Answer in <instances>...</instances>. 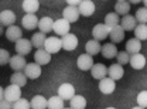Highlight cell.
Listing matches in <instances>:
<instances>
[{
  "label": "cell",
  "instance_id": "6da1fadb",
  "mask_svg": "<svg viewBox=\"0 0 147 109\" xmlns=\"http://www.w3.org/2000/svg\"><path fill=\"white\" fill-rule=\"evenodd\" d=\"M0 95H1V99L4 98L6 101L14 104L16 101H18L21 98V87L14 85V84H10L6 89L0 88Z\"/></svg>",
  "mask_w": 147,
  "mask_h": 109
},
{
  "label": "cell",
  "instance_id": "7a4b0ae2",
  "mask_svg": "<svg viewBox=\"0 0 147 109\" xmlns=\"http://www.w3.org/2000/svg\"><path fill=\"white\" fill-rule=\"evenodd\" d=\"M69 30H71V23L68 21V20H65V18H58V20H55L54 21V33L57 36H67L68 33H69Z\"/></svg>",
  "mask_w": 147,
  "mask_h": 109
},
{
  "label": "cell",
  "instance_id": "3957f363",
  "mask_svg": "<svg viewBox=\"0 0 147 109\" xmlns=\"http://www.w3.org/2000/svg\"><path fill=\"white\" fill-rule=\"evenodd\" d=\"M44 48H45L50 54H57V53L62 48V40L55 36L47 37V41H45Z\"/></svg>",
  "mask_w": 147,
  "mask_h": 109
},
{
  "label": "cell",
  "instance_id": "277c9868",
  "mask_svg": "<svg viewBox=\"0 0 147 109\" xmlns=\"http://www.w3.org/2000/svg\"><path fill=\"white\" fill-rule=\"evenodd\" d=\"M76 65H78V68H79L81 71H89V70H92V67L95 65V62H93L92 55H89L88 53H85V54H81L78 57Z\"/></svg>",
  "mask_w": 147,
  "mask_h": 109
},
{
  "label": "cell",
  "instance_id": "5b68a950",
  "mask_svg": "<svg viewBox=\"0 0 147 109\" xmlns=\"http://www.w3.org/2000/svg\"><path fill=\"white\" fill-rule=\"evenodd\" d=\"M116 89V82H115V79H112V78H102L100 81H99V91L102 92V93H105V95H110V93H113Z\"/></svg>",
  "mask_w": 147,
  "mask_h": 109
},
{
  "label": "cell",
  "instance_id": "8992f818",
  "mask_svg": "<svg viewBox=\"0 0 147 109\" xmlns=\"http://www.w3.org/2000/svg\"><path fill=\"white\" fill-rule=\"evenodd\" d=\"M109 34H110V28L105 23H103V24H96V26L92 28V36H93L95 40H98V41L105 40Z\"/></svg>",
  "mask_w": 147,
  "mask_h": 109
},
{
  "label": "cell",
  "instance_id": "52a82bcc",
  "mask_svg": "<svg viewBox=\"0 0 147 109\" xmlns=\"http://www.w3.org/2000/svg\"><path fill=\"white\" fill-rule=\"evenodd\" d=\"M58 95L64 99V101H71L74 96H75V88L74 85L65 82V84H61L58 87Z\"/></svg>",
  "mask_w": 147,
  "mask_h": 109
},
{
  "label": "cell",
  "instance_id": "ba28073f",
  "mask_svg": "<svg viewBox=\"0 0 147 109\" xmlns=\"http://www.w3.org/2000/svg\"><path fill=\"white\" fill-rule=\"evenodd\" d=\"M14 48H16V53H17V54L27 55V54H30V51H31V48H33V43H31V40L20 38L17 43H16Z\"/></svg>",
  "mask_w": 147,
  "mask_h": 109
},
{
  "label": "cell",
  "instance_id": "9c48e42d",
  "mask_svg": "<svg viewBox=\"0 0 147 109\" xmlns=\"http://www.w3.org/2000/svg\"><path fill=\"white\" fill-rule=\"evenodd\" d=\"M41 72H42L41 71V65L37 64V62H28L26 65V68H24V74L27 75L28 79H37V78H40Z\"/></svg>",
  "mask_w": 147,
  "mask_h": 109
},
{
  "label": "cell",
  "instance_id": "30bf717a",
  "mask_svg": "<svg viewBox=\"0 0 147 109\" xmlns=\"http://www.w3.org/2000/svg\"><path fill=\"white\" fill-rule=\"evenodd\" d=\"M76 47H78V37L75 34L68 33L67 36L62 37V48L65 51H74Z\"/></svg>",
  "mask_w": 147,
  "mask_h": 109
},
{
  "label": "cell",
  "instance_id": "8fae6325",
  "mask_svg": "<svg viewBox=\"0 0 147 109\" xmlns=\"http://www.w3.org/2000/svg\"><path fill=\"white\" fill-rule=\"evenodd\" d=\"M79 16H81V13H79V10H78L76 6H67V7L62 10V17L65 18V20H68L69 23L78 21Z\"/></svg>",
  "mask_w": 147,
  "mask_h": 109
},
{
  "label": "cell",
  "instance_id": "7c38bea8",
  "mask_svg": "<svg viewBox=\"0 0 147 109\" xmlns=\"http://www.w3.org/2000/svg\"><path fill=\"white\" fill-rule=\"evenodd\" d=\"M78 10L81 13V16H85V17H89L95 13L96 7H95V3L92 0H82V3L78 6Z\"/></svg>",
  "mask_w": 147,
  "mask_h": 109
},
{
  "label": "cell",
  "instance_id": "4fadbf2b",
  "mask_svg": "<svg viewBox=\"0 0 147 109\" xmlns=\"http://www.w3.org/2000/svg\"><path fill=\"white\" fill-rule=\"evenodd\" d=\"M38 23H40V20L33 13H26V16L21 18V24L27 30H34V28H37L38 27Z\"/></svg>",
  "mask_w": 147,
  "mask_h": 109
},
{
  "label": "cell",
  "instance_id": "5bb4252c",
  "mask_svg": "<svg viewBox=\"0 0 147 109\" xmlns=\"http://www.w3.org/2000/svg\"><path fill=\"white\" fill-rule=\"evenodd\" d=\"M9 64H10V67H11L13 71H24V68H26V65H27L24 55H20V54L13 55Z\"/></svg>",
  "mask_w": 147,
  "mask_h": 109
},
{
  "label": "cell",
  "instance_id": "9a60e30c",
  "mask_svg": "<svg viewBox=\"0 0 147 109\" xmlns=\"http://www.w3.org/2000/svg\"><path fill=\"white\" fill-rule=\"evenodd\" d=\"M6 38H7L9 41L17 43L20 38H23L21 28H20L18 26H10V27H7V30H6Z\"/></svg>",
  "mask_w": 147,
  "mask_h": 109
},
{
  "label": "cell",
  "instance_id": "2e32d148",
  "mask_svg": "<svg viewBox=\"0 0 147 109\" xmlns=\"http://www.w3.org/2000/svg\"><path fill=\"white\" fill-rule=\"evenodd\" d=\"M34 61L37 64H40V65H47L51 61V54L45 48H40V50H37L36 54H34Z\"/></svg>",
  "mask_w": 147,
  "mask_h": 109
},
{
  "label": "cell",
  "instance_id": "e0dca14e",
  "mask_svg": "<svg viewBox=\"0 0 147 109\" xmlns=\"http://www.w3.org/2000/svg\"><path fill=\"white\" fill-rule=\"evenodd\" d=\"M54 21L51 17H41L40 18V23H38V28H40V31L41 33H51V31H54Z\"/></svg>",
  "mask_w": 147,
  "mask_h": 109
},
{
  "label": "cell",
  "instance_id": "ac0fdd59",
  "mask_svg": "<svg viewBox=\"0 0 147 109\" xmlns=\"http://www.w3.org/2000/svg\"><path fill=\"white\" fill-rule=\"evenodd\" d=\"M130 65H131V68H134V70H143V68L146 67V57L142 54V53L131 54Z\"/></svg>",
  "mask_w": 147,
  "mask_h": 109
},
{
  "label": "cell",
  "instance_id": "d6986e66",
  "mask_svg": "<svg viewBox=\"0 0 147 109\" xmlns=\"http://www.w3.org/2000/svg\"><path fill=\"white\" fill-rule=\"evenodd\" d=\"M92 72V77L95 78V79H102V78H105L106 75H108V68H106V65H103L102 62H96L93 67H92L91 70Z\"/></svg>",
  "mask_w": 147,
  "mask_h": 109
},
{
  "label": "cell",
  "instance_id": "ffe728a7",
  "mask_svg": "<svg viewBox=\"0 0 147 109\" xmlns=\"http://www.w3.org/2000/svg\"><path fill=\"white\" fill-rule=\"evenodd\" d=\"M120 26L125 28V31H134V28L137 27V20L134 16H130V14H126L123 16V18L120 20Z\"/></svg>",
  "mask_w": 147,
  "mask_h": 109
},
{
  "label": "cell",
  "instance_id": "44dd1931",
  "mask_svg": "<svg viewBox=\"0 0 147 109\" xmlns=\"http://www.w3.org/2000/svg\"><path fill=\"white\" fill-rule=\"evenodd\" d=\"M0 21H1V26H14V21H16V14L14 12L11 10H3L0 13Z\"/></svg>",
  "mask_w": 147,
  "mask_h": 109
},
{
  "label": "cell",
  "instance_id": "7402d4cb",
  "mask_svg": "<svg viewBox=\"0 0 147 109\" xmlns=\"http://www.w3.org/2000/svg\"><path fill=\"white\" fill-rule=\"evenodd\" d=\"M108 75H109L112 79L119 81L120 78H123L125 70H123V67L120 64H113V65H110L109 68H108Z\"/></svg>",
  "mask_w": 147,
  "mask_h": 109
},
{
  "label": "cell",
  "instance_id": "603a6c76",
  "mask_svg": "<svg viewBox=\"0 0 147 109\" xmlns=\"http://www.w3.org/2000/svg\"><path fill=\"white\" fill-rule=\"evenodd\" d=\"M110 40H112V43H120V41H123V38H125V28L119 24V26H116V27H113V28H110Z\"/></svg>",
  "mask_w": 147,
  "mask_h": 109
},
{
  "label": "cell",
  "instance_id": "cb8c5ba5",
  "mask_svg": "<svg viewBox=\"0 0 147 109\" xmlns=\"http://www.w3.org/2000/svg\"><path fill=\"white\" fill-rule=\"evenodd\" d=\"M102 51V45L99 44L98 40H89L86 44H85V53H88L89 55H96Z\"/></svg>",
  "mask_w": 147,
  "mask_h": 109
},
{
  "label": "cell",
  "instance_id": "d4e9b609",
  "mask_svg": "<svg viewBox=\"0 0 147 109\" xmlns=\"http://www.w3.org/2000/svg\"><path fill=\"white\" fill-rule=\"evenodd\" d=\"M30 102H31V109H48V99H45L42 95L33 96Z\"/></svg>",
  "mask_w": 147,
  "mask_h": 109
},
{
  "label": "cell",
  "instance_id": "484cf974",
  "mask_svg": "<svg viewBox=\"0 0 147 109\" xmlns=\"http://www.w3.org/2000/svg\"><path fill=\"white\" fill-rule=\"evenodd\" d=\"M140 50H142V41L137 40L136 37L130 38L126 43V51L129 54H137V53H140Z\"/></svg>",
  "mask_w": 147,
  "mask_h": 109
},
{
  "label": "cell",
  "instance_id": "4316f807",
  "mask_svg": "<svg viewBox=\"0 0 147 109\" xmlns=\"http://www.w3.org/2000/svg\"><path fill=\"white\" fill-rule=\"evenodd\" d=\"M45 41H47V34L45 33H34L31 37V43H33V47H36L37 50L40 48H44L45 45Z\"/></svg>",
  "mask_w": 147,
  "mask_h": 109
},
{
  "label": "cell",
  "instance_id": "83f0119b",
  "mask_svg": "<svg viewBox=\"0 0 147 109\" xmlns=\"http://www.w3.org/2000/svg\"><path fill=\"white\" fill-rule=\"evenodd\" d=\"M10 82L18 87H24L27 84V75L24 71H14V74L10 77Z\"/></svg>",
  "mask_w": 147,
  "mask_h": 109
},
{
  "label": "cell",
  "instance_id": "f1b7e54d",
  "mask_svg": "<svg viewBox=\"0 0 147 109\" xmlns=\"http://www.w3.org/2000/svg\"><path fill=\"white\" fill-rule=\"evenodd\" d=\"M102 55L105 57V58H108V60H110V58H115V57H117V48H116V45L113 44V43H110V44H105L103 47H102Z\"/></svg>",
  "mask_w": 147,
  "mask_h": 109
},
{
  "label": "cell",
  "instance_id": "f546056e",
  "mask_svg": "<svg viewBox=\"0 0 147 109\" xmlns=\"http://www.w3.org/2000/svg\"><path fill=\"white\" fill-rule=\"evenodd\" d=\"M130 12V3L127 0H122V1H116L115 4V13H117L119 16H126Z\"/></svg>",
  "mask_w": 147,
  "mask_h": 109
},
{
  "label": "cell",
  "instance_id": "4dcf8cb0",
  "mask_svg": "<svg viewBox=\"0 0 147 109\" xmlns=\"http://www.w3.org/2000/svg\"><path fill=\"white\" fill-rule=\"evenodd\" d=\"M38 9H40V1L38 0H23V10L26 13L36 14V12Z\"/></svg>",
  "mask_w": 147,
  "mask_h": 109
},
{
  "label": "cell",
  "instance_id": "1f68e13d",
  "mask_svg": "<svg viewBox=\"0 0 147 109\" xmlns=\"http://www.w3.org/2000/svg\"><path fill=\"white\" fill-rule=\"evenodd\" d=\"M69 105L72 109H85L86 108V99L82 95H75L69 101Z\"/></svg>",
  "mask_w": 147,
  "mask_h": 109
},
{
  "label": "cell",
  "instance_id": "d6a6232c",
  "mask_svg": "<svg viewBox=\"0 0 147 109\" xmlns=\"http://www.w3.org/2000/svg\"><path fill=\"white\" fill-rule=\"evenodd\" d=\"M48 109H64V99L57 95L48 99Z\"/></svg>",
  "mask_w": 147,
  "mask_h": 109
},
{
  "label": "cell",
  "instance_id": "836d02e7",
  "mask_svg": "<svg viewBox=\"0 0 147 109\" xmlns=\"http://www.w3.org/2000/svg\"><path fill=\"white\" fill-rule=\"evenodd\" d=\"M119 14L117 13H108L105 16V24L109 27V28H113L116 26H119Z\"/></svg>",
  "mask_w": 147,
  "mask_h": 109
},
{
  "label": "cell",
  "instance_id": "e575fe53",
  "mask_svg": "<svg viewBox=\"0 0 147 109\" xmlns=\"http://www.w3.org/2000/svg\"><path fill=\"white\" fill-rule=\"evenodd\" d=\"M134 36L140 41L147 40V24H137V27L134 28Z\"/></svg>",
  "mask_w": 147,
  "mask_h": 109
},
{
  "label": "cell",
  "instance_id": "d590c367",
  "mask_svg": "<svg viewBox=\"0 0 147 109\" xmlns=\"http://www.w3.org/2000/svg\"><path fill=\"white\" fill-rule=\"evenodd\" d=\"M136 20L139 21V24H147V7H142L136 12Z\"/></svg>",
  "mask_w": 147,
  "mask_h": 109
},
{
  "label": "cell",
  "instance_id": "8d00e7d4",
  "mask_svg": "<svg viewBox=\"0 0 147 109\" xmlns=\"http://www.w3.org/2000/svg\"><path fill=\"white\" fill-rule=\"evenodd\" d=\"M117 64L120 65H126V64H130V58H131V54H129L127 51H119L117 54Z\"/></svg>",
  "mask_w": 147,
  "mask_h": 109
},
{
  "label": "cell",
  "instance_id": "74e56055",
  "mask_svg": "<svg viewBox=\"0 0 147 109\" xmlns=\"http://www.w3.org/2000/svg\"><path fill=\"white\" fill-rule=\"evenodd\" d=\"M13 109H31V102H28L24 98H20L13 104Z\"/></svg>",
  "mask_w": 147,
  "mask_h": 109
},
{
  "label": "cell",
  "instance_id": "f35d334b",
  "mask_svg": "<svg viewBox=\"0 0 147 109\" xmlns=\"http://www.w3.org/2000/svg\"><path fill=\"white\" fill-rule=\"evenodd\" d=\"M136 102L139 106L142 108H147V91H142L137 93V98H136Z\"/></svg>",
  "mask_w": 147,
  "mask_h": 109
},
{
  "label": "cell",
  "instance_id": "ab89813d",
  "mask_svg": "<svg viewBox=\"0 0 147 109\" xmlns=\"http://www.w3.org/2000/svg\"><path fill=\"white\" fill-rule=\"evenodd\" d=\"M10 60H11L10 53H9L7 50L1 48V50H0V64H1V65H6V64L10 62Z\"/></svg>",
  "mask_w": 147,
  "mask_h": 109
},
{
  "label": "cell",
  "instance_id": "60d3db41",
  "mask_svg": "<svg viewBox=\"0 0 147 109\" xmlns=\"http://www.w3.org/2000/svg\"><path fill=\"white\" fill-rule=\"evenodd\" d=\"M0 109H13V104L11 102H9V101H6L4 98L0 101Z\"/></svg>",
  "mask_w": 147,
  "mask_h": 109
},
{
  "label": "cell",
  "instance_id": "b9f144b4",
  "mask_svg": "<svg viewBox=\"0 0 147 109\" xmlns=\"http://www.w3.org/2000/svg\"><path fill=\"white\" fill-rule=\"evenodd\" d=\"M67 3H68V6H79L81 3H82V0H67Z\"/></svg>",
  "mask_w": 147,
  "mask_h": 109
},
{
  "label": "cell",
  "instance_id": "7bdbcfd3",
  "mask_svg": "<svg viewBox=\"0 0 147 109\" xmlns=\"http://www.w3.org/2000/svg\"><path fill=\"white\" fill-rule=\"evenodd\" d=\"M140 1H143V0H129L130 4H137V3H140Z\"/></svg>",
  "mask_w": 147,
  "mask_h": 109
},
{
  "label": "cell",
  "instance_id": "ee69618b",
  "mask_svg": "<svg viewBox=\"0 0 147 109\" xmlns=\"http://www.w3.org/2000/svg\"><path fill=\"white\" fill-rule=\"evenodd\" d=\"M131 109H144V108H142V106H139V105H137V106H134V108H131Z\"/></svg>",
  "mask_w": 147,
  "mask_h": 109
},
{
  "label": "cell",
  "instance_id": "f6af8a7d",
  "mask_svg": "<svg viewBox=\"0 0 147 109\" xmlns=\"http://www.w3.org/2000/svg\"><path fill=\"white\" fill-rule=\"evenodd\" d=\"M143 3H144V7H147V0H143Z\"/></svg>",
  "mask_w": 147,
  "mask_h": 109
},
{
  "label": "cell",
  "instance_id": "bcb514c9",
  "mask_svg": "<svg viewBox=\"0 0 147 109\" xmlns=\"http://www.w3.org/2000/svg\"><path fill=\"white\" fill-rule=\"evenodd\" d=\"M106 109H116V108H113V106H109V108H106Z\"/></svg>",
  "mask_w": 147,
  "mask_h": 109
},
{
  "label": "cell",
  "instance_id": "7dc6e473",
  "mask_svg": "<svg viewBox=\"0 0 147 109\" xmlns=\"http://www.w3.org/2000/svg\"><path fill=\"white\" fill-rule=\"evenodd\" d=\"M64 109H72V108H71V106H69V108H64Z\"/></svg>",
  "mask_w": 147,
  "mask_h": 109
},
{
  "label": "cell",
  "instance_id": "c3c4849f",
  "mask_svg": "<svg viewBox=\"0 0 147 109\" xmlns=\"http://www.w3.org/2000/svg\"><path fill=\"white\" fill-rule=\"evenodd\" d=\"M117 1H122V0H117Z\"/></svg>",
  "mask_w": 147,
  "mask_h": 109
}]
</instances>
